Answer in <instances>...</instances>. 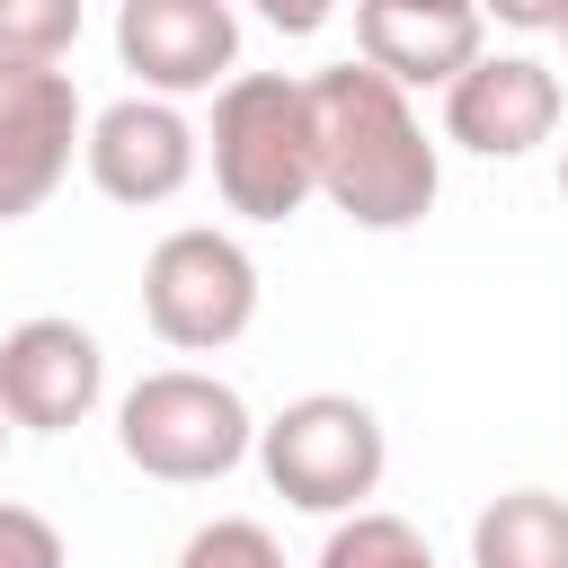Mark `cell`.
<instances>
[{
  "instance_id": "obj_12",
  "label": "cell",
  "mask_w": 568,
  "mask_h": 568,
  "mask_svg": "<svg viewBox=\"0 0 568 568\" xmlns=\"http://www.w3.org/2000/svg\"><path fill=\"white\" fill-rule=\"evenodd\" d=\"M470 568H568V497L506 488L470 515Z\"/></svg>"
},
{
  "instance_id": "obj_19",
  "label": "cell",
  "mask_w": 568,
  "mask_h": 568,
  "mask_svg": "<svg viewBox=\"0 0 568 568\" xmlns=\"http://www.w3.org/2000/svg\"><path fill=\"white\" fill-rule=\"evenodd\" d=\"M559 195H568V142H559Z\"/></svg>"
},
{
  "instance_id": "obj_16",
  "label": "cell",
  "mask_w": 568,
  "mask_h": 568,
  "mask_svg": "<svg viewBox=\"0 0 568 568\" xmlns=\"http://www.w3.org/2000/svg\"><path fill=\"white\" fill-rule=\"evenodd\" d=\"M0 568H71V550H62L53 515H36V506L0 497Z\"/></svg>"
},
{
  "instance_id": "obj_11",
  "label": "cell",
  "mask_w": 568,
  "mask_h": 568,
  "mask_svg": "<svg viewBox=\"0 0 568 568\" xmlns=\"http://www.w3.org/2000/svg\"><path fill=\"white\" fill-rule=\"evenodd\" d=\"M479 0H355V44L390 89H453L488 44Z\"/></svg>"
},
{
  "instance_id": "obj_9",
  "label": "cell",
  "mask_w": 568,
  "mask_h": 568,
  "mask_svg": "<svg viewBox=\"0 0 568 568\" xmlns=\"http://www.w3.org/2000/svg\"><path fill=\"white\" fill-rule=\"evenodd\" d=\"M115 62L142 80V98H204L240 71V9L231 0H124Z\"/></svg>"
},
{
  "instance_id": "obj_4",
  "label": "cell",
  "mask_w": 568,
  "mask_h": 568,
  "mask_svg": "<svg viewBox=\"0 0 568 568\" xmlns=\"http://www.w3.org/2000/svg\"><path fill=\"white\" fill-rule=\"evenodd\" d=\"M257 470L302 515H355L390 470V435L355 390H302L257 426Z\"/></svg>"
},
{
  "instance_id": "obj_13",
  "label": "cell",
  "mask_w": 568,
  "mask_h": 568,
  "mask_svg": "<svg viewBox=\"0 0 568 568\" xmlns=\"http://www.w3.org/2000/svg\"><path fill=\"white\" fill-rule=\"evenodd\" d=\"M311 568H435V550H426V532H417L408 515L355 506V515H337V524H328V541H320V559H311Z\"/></svg>"
},
{
  "instance_id": "obj_18",
  "label": "cell",
  "mask_w": 568,
  "mask_h": 568,
  "mask_svg": "<svg viewBox=\"0 0 568 568\" xmlns=\"http://www.w3.org/2000/svg\"><path fill=\"white\" fill-rule=\"evenodd\" d=\"M248 9H257L275 36H320V27L337 18V0H248Z\"/></svg>"
},
{
  "instance_id": "obj_2",
  "label": "cell",
  "mask_w": 568,
  "mask_h": 568,
  "mask_svg": "<svg viewBox=\"0 0 568 568\" xmlns=\"http://www.w3.org/2000/svg\"><path fill=\"white\" fill-rule=\"evenodd\" d=\"M213 186L240 222H293L320 195V151H311V80L284 71H231L213 89Z\"/></svg>"
},
{
  "instance_id": "obj_8",
  "label": "cell",
  "mask_w": 568,
  "mask_h": 568,
  "mask_svg": "<svg viewBox=\"0 0 568 568\" xmlns=\"http://www.w3.org/2000/svg\"><path fill=\"white\" fill-rule=\"evenodd\" d=\"M106 399V355L80 320L36 311L0 337V417L27 435H71L89 426V408Z\"/></svg>"
},
{
  "instance_id": "obj_21",
  "label": "cell",
  "mask_w": 568,
  "mask_h": 568,
  "mask_svg": "<svg viewBox=\"0 0 568 568\" xmlns=\"http://www.w3.org/2000/svg\"><path fill=\"white\" fill-rule=\"evenodd\" d=\"M559 44H568V18H559Z\"/></svg>"
},
{
  "instance_id": "obj_3",
  "label": "cell",
  "mask_w": 568,
  "mask_h": 568,
  "mask_svg": "<svg viewBox=\"0 0 568 568\" xmlns=\"http://www.w3.org/2000/svg\"><path fill=\"white\" fill-rule=\"evenodd\" d=\"M115 444L142 479H169V488H204V479H231L248 453H257V417L248 399L222 382V373H195V364H160L142 373L124 399H115Z\"/></svg>"
},
{
  "instance_id": "obj_1",
  "label": "cell",
  "mask_w": 568,
  "mask_h": 568,
  "mask_svg": "<svg viewBox=\"0 0 568 568\" xmlns=\"http://www.w3.org/2000/svg\"><path fill=\"white\" fill-rule=\"evenodd\" d=\"M311 151H320V195L355 231H408L444 195V160L408 89H390L373 62L311 71Z\"/></svg>"
},
{
  "instance_id": "obj_6",
  "label": "cell",
  "mask_w": 568,
  "mask_h": 568,
  "mask_svg": "<svg viewBox=\"0 0 568 568\" xmlns=\"http://www.w3.org/2000/svg\"><path fill=\"white\" fill-rule=\"evenodd\" d=\"M80 169H89V186H98L106 204L151 213V204L186 195V178L204 169V133L186 124L178 98H142V89H133V98H115V106L89 115V133H80Z\"/></svg>"
},
{
  "instance_id": "obj_15",
  "label": "cell",
  "mask_w": 568,
  "mask_h": 568,
  "mask_svg": "<svg viewBox=\"0 0 568 568\" xmlns=\"http://www.w3.org/2000/svg\"><path fill=\"white\" fill-rule=\"evenodd\" d=\"M169 568H284V550H275L266 524H248V515H213V524L186 532V550H178Z\"/></svg>"
},
{
  "instance_id": "obj_5",
  "label": "cell",
  "mask_w": 568,
  "mask_h": 568,
  "mask_svg": "<svg viewBox=\"0 0 568 568\" xmlns=\"http://www.w3.org/2000/svg\"><path fill=\"white\" fill-rule=\"evenodd\" d=\"M142 320L160 346L178 355H222L231 337H248L257 320V257L213 231V222H186L169 231L151 257H142Z\"/></svg>"
},
{
  "instance_id": "obj_7",
  "label": "cell",
  "mask_w": 568,
  "mask_h": 568,
  "mask_svg": "<svg viewBox=\"0 0 568 568\" xmlns=\"http://www.w3.org/2000/svg\"><path fill=\"white\" fill-rule=\"evenodd\" d=\"M80 133L89 106L62 62H0V222L44 213V195L71 178Z\"/></svg>"
},
{
  "instance_id": "obj_17",
  "label": "cell",
  "mask_w": 568,
  "mask_h": 568,
  "mask_svg": "<svg viewBox=\"0 0 568 568\" xmlns=\"http://www.w3.org/2000/svg\"><path fill=\"white\" fill-rule=\"evenodd\" d=\"M479 18H497V27H515V36H559L568 0H479Z\"/></svg>"
},
{
  "instance_id": "obj_20",
  "label": "cell",
  "mask_w": 568,
  "mask_h": 568,
  "mask_svg": "<svg viewBox=\"0 0 568 568\" xmlns=\"http://www.w3.org/2000/svg\"><path fill=\"white\" fill-rule=\"evenodd\" d=\"M0 453H9V417H0Z\"/></svg>"
},
{
  "instance_id": "obj_10",
  "label": "cell",
  "mask_w": 568,
  "mask_h": 568,
  "mask_svg": "<svg viewBox=\"0 0 568 568\" xmlns=\"http://www.w3.org/2000/svg\"><path fill=\"white\" fill-rule=\"evenodd\" d=\"M559 115H568L559 71L532 53H479L444 89V142H462L470 160H524L559 133Z\"/></svg>"
},
{
  "instance_id": "obj_14",
  "label": "cell",
  "mask_w": 568,
  "mask_h": 568,
  "mask_svg": "<svg viewBox=\"0 0 568 568\" xmlns=\"http://www.w3.org/2000/svg\"><path fill=\"white\" fill-rule=\"evenodd\" d=\"M80 0H0V62H62L80 44Z\"/></svg>"
}]
</instances>
